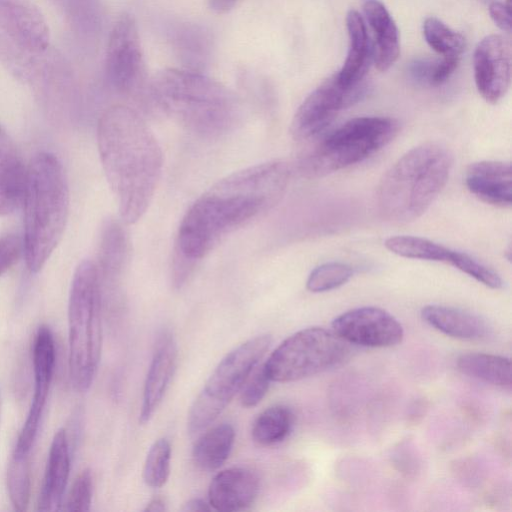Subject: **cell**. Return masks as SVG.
<instances>
[{"mask_svg":"<svg viewBox=\"0 0 512 512\" xmlns=\"http://www.w3.org/2000/svg\"><path fill=\"white\" fill-rule=\"evenodd\" d=\"M290 176V166L274 160L219 180L182 218L174 263L193 270L223 236L274 207L284 196Z\"/></svg>","mask_w":512,"mask_h":512,"instance_id":"1","label":"cell"},{"mask_svg":"<svg viewBox=\"0 0 512 512\" xmlns=\"http://www.w3.org/2000/svg\"><path fill=\"white\" fill-rule=\"evenodd\" d=\"M97 144L101 164L126 224L146 212L163 167L161 147L133 109L115 105L100 117Z\"/></svg>","mask_w":512,"mask_h":512,"instance_id":"2","label":"cell"},{"mask_svg":"<svg viewBox=\"0 0 512 512\" xmlns=\"http://www.w3.org/2000/svg\"><path fill=\"white\" fill-rule=\"evenodd\" d=\"M23 252L28 269L39 272L64 233L69 213V188L60 160L36 154L27 166Z\"/></svg>","mask_w":512,"mask_h":512,"instance_id":"3","label":"cell"},{"mask_svg":"<svg viewBox=\"0 0 512 512\" xmlns=\"http://www.w3.org/2000/svg\"><path fill=\"white\" fill-rule=\"evenodd\" d=\"M452 165L450 150L437 142L407 151L378 184L376 203L380 215L398 224L421 217L445 187Z\"/></svg>","mask_w":512,"mask_h":512,"instance_id":"4","label":"cell"},{"mask_svg":"<svg viewBox=\"0 0 512 512\" xmlns=\"http://www.w3.org/2000/svg\"><path fill=\"white\" fill-rule=\"evenodd\" d=\"M151 92L167 115L200 136L226 134L240 117L234 94L221 83L197 72L165 69L153 79Z\"/></svg>","mask_w":512,"mask_h":512,"instance_id":"5","label":"cell"},{"mask_svg":"<svg viewBox=\"0 0 512 512\" xmlns=\"http://www.w3.org/2000/svg\"><path fill=\"white\" fill-rule=\"evenodd\" d=\"M102 292L96 264L83 260L75 269L68 301V364L78 392L92 385L102 351Z\"/></svg>","mask_w":512,"mask_h":512,"instance_id":"6","label":"cell"},{"mask_svg":"<svg viewBox=\"0 0 512 512\" xmlns=\"http://www.w3.org/2000/svg\"><path fill=\"white\" fill-rule=\"evenodd\" d=\"M398 130V122L389 117L350 119L302 151L300 172L321 177L361 162L390 143Z\"/></svg>","mask_w":512,"mask_h":512,"instance_id":"7","label":"cell"},{"mask_svg":"<svg viewBox=\"0 0 512 512\" xmlns=\"http://www.w3.org/2000/svg\"><path fill=\"white\" fill-rule=\"evenodd\" d=\"M271 341L269 334L257 335L220 360L190 407L187 430L191 435L208 428L223 412L266 354Z\"/></svg>","mask_w":512,"mask_h":512,"instance_id":"8","label":"cell"},{"mask_svg":"<svg viewBox=\"0 0 512 512\" xmlns=\"http://www.w3.org/2000/svg\"><path fill=\"white\" fill-rule=\"evenodd\" d=\"M350 353L345 340L334 331L309 327L290 335L264 364L271 381H298L341 364Z\"/></svg>","mask_w":512,"mask_h":512,"instance_id":"9","label":"cell"},{"mask_svg":"<svg viewBox=\"0 0 512 512\" xmlns=\"http://www.w3.org/2000/svg\"><path fill=\"white\" fill-rule=\"evenodd\" d=\"M367 85L362 82L351 88L342 87L336 74L318 86L297 109L292 123V138L301 144L318 138L333 122L336 115L360 101L367 93Z\"/></svg>","mask_w":512,"mask_h":512,"instance_id":"10","label":"cell"},{"mask_svg":"<svg viewBox=\"0 0 512 512\" xmlns=\"http://www.w3.org/2000/svg\"><path fill=\"white\" fill-rule=\"evenodd\" d=\"M106 73L110 83L123 93L133 91L142 81V48L136 21L130 14H122L111 30L106 53Z\"/></svg>","mask_w":512,"mask_h":512,"instance_id":"11","label":"cell"},{"mask_svg":"<svg viewBox=\"0 0 512 512\" xmlns=\"http://www.w3.org/2000/svg\"><path fill=\"white\" fill-rule=\"evenodd\" d=\"M56 364L54 337L48 326L39 327L33 344L34 394L13 453L30 455L35 442Z\"/></svg>","mask_w":512,"mask_h":512,"instance_id":"12","label":"cell"},{"mask_svg":"<svg viewBox=\"0 0 512 512\" xmlns=\"http://www.w3.org/2000/svg\"><path fill=\"white\" fill-rule=\"evenodd\" d=\"M333 331L347 343L382 348L399 344L404 330L399 321L378 307L346 311L332 322Z\"/></svg>","mask_w":512,"mask_h":512,"instance_id":"13","label":"cell"},{"mask_svg":"<svg viewBox=\"0 0 512 512\" xmlns=\"http://www.w3.org/2000/svg\"><path fill=\"white\" fill-rule=\"evenodd\" d=\"M473 64L479 94L489 103L500 101L510 86V42L498 34L484 37L476 46Z\"/></svg>","mask_w":512,"mask_h":512,"instance_id":"14","label":"cell"},{"mask_svg":"<svg viewBox=\"0 0 512 512\" xmlns=\"http://www.w3.org/2000/svg\"><path fill=\"white\" fill-rule=\"evenodd\" d=\"M0 26L25 51L40 53L49 45L48 25L28 0H0Z\"/></svg>","mask_w":512,"mask_h":512,"instance_id":"15","label":"cell"},{"mask_svg":"<svg viewBox=\"0 0 512 512\" xmlns=\"http://www.w3.org/2000/svg\"><path fill=\"white\" fill-rule=\"evenodd\" d=\"M177 364V345L170 331L157 337L144 382L139 422L147 423L160 406L173 378Z\"/></svg>","mask_w":512,"mask_h":512,"instance_id":"16","label":"cell"},{"mask_svg":"<svg viewBox=\"0 0 512 512\" xmlns=\"http://www.w3.org/2000/svg\"><path fill=\"white\" fill-rule=\"evenodd\" d=\"M258 492L259 478L255 472L245 467H231L213 477L208 502L217 511H240L255 501Z\"/></svg>","mask_w":512,"mask_h":512,"instance_id":"17","label":"cell"},{"mask_svg":"<svg viewBox=\"0 0 512 512\" xmlns=\"http://www.w3.org/2000/svg\"><path fill=\"white\" fill-rule=\"evenodd\" d=\"M467 189L485 203L510 207L512 171L510 162L485 160L472 163L465 173Z\"/></svg>","mask_w":512,"mask_h":512,"instance_id":"18","label":"cell"},{"mask_svg":"<svg viewBox=\"0 0 512 512\" xmlns=\"http://www.w3.org/2000/svg\"><path fill=\"white\" fill-rule=\"evenodd\" d=\"M129 259V241L122 225L113 219L104 222L98 248V271L102 292H116Z\"/></svg>","mask_w":512,"mask_h":512,"instance_id":"19","label":"cell"},{"mask_svg":"<svg viewBox=\"0 0 512 512\" xmlns=\"http://www.w3.org/2000/svg\"><path fill=\"white\" fill-rule=\"evenodd\" d=\"M26 180L27 166L0 125V216L11 214L22 205Z\"/></svg>","mask_w":512,"mask_h":512,"instance_id":"20","label":"cell"},{"mask_svg":"<svg viewBox=\"0 0 512 512\" xmlns=\"http://www.w3.org/2000/svg\"><path fill=\"white\" fill-rule=\"evenodd\" d=\"M70 472V452L66 431L59 429L52 440L38 500L39 511L60 509Z\"/></svg>","mask_w":512,"mask_h":512,"instance_id":"21","label":"cell"},{"mask_svg":"<svg viewBox=\"0 0 512 512\" xmlns=\"http://www.w3.org/2000/svg\"><path fill=\"white\" fill-rule=\"evenodd\" d=\"M421 317L436 330L457 339L482 340L490 334L482 317L455 307L427 305L421 310Z\"/></svg>","mask_w":512,"mask_h":512,"instance_id":"22","label":"cell"},{"mask_svg":"<svg viewBox=\"0 0 512 512\" xmlns=\"http://www.w3.org/2000/svg\"><path fill=\"white\" fill-rule=\"evenodd\" d=\"M366 19L374 34L372 48L376 68L387 71L400 54L397 26L385 5L379 0H367L363 5Z\"/></svg>","mask_w":512,"mask_h":512,"instance_id":"23","label":"cell"},{"mask_svg":"<svg viewBox=\"0 0 512 512\" xmlns=\"http://www.w3.org/2000/svg\"><path fill=\"white\" fill-rule=\"evenodd\" d=\"M349 48L345 62L336 73L339 84L351 88L363 82L371 58L372 48L362 16L356 10H349L346 16Z\"/></svg>","mask_w":512,"mask_h":512,"instance_id":"24","label":"cell"},{"mask_svg":"<svg viewBox=\"0 0 512 512\" xmlns=\"http://www.w3.org/2000/svg\"><path fill=\"white\" fill-rule=\"evenodd\" d=\"M234 439V428L228 423L210 428L198 438L193 447L195 465L209 472L219 469L229 458Z\"/></svg>","mask_w":512,"mask_h":512,"instance_id":"25","label":"cell"},{"mask_svg":"<svg viewBox=\"0 0 512 512\" xmlns=\"http://www.w3.org/2000/svg\"><path fill=\"white\" fill-rule=\"evenodd\" d=\"M458 369L465 375L483 382L511 387V361L509 358L486 353H465L457 359Z\"/></svg>","mask_w":512,"mask_h":512,"instance_id":"26","label":"cell"},{"mask_svg":"<svg viewBox=\"0 0 512 512\" xmlns=\"http://www.w3.org/2000/svg\"><path fill=\"white\" fill-rule=\"evenodd\" d=\"M293 424V411L286 405L276 404L257 416L252 425L251 436L259 446H273L288 437Z\"/></svg>","mask_w":512,"mask_h":512,"instance_id":"27","label":"cell"},{"mask_svg":"<svg viewBox=\"0 0 512 512\" xmlns=\"http://www.w3.org/2000/svg\"><path fill=\"white\" fill-rule=\"evenodd\" d=\"M384 245L389 251L401 257L446 263L452 251L429 239L410 235L389 237Z\"/></svg>","mask_w":512,"mask_h":512,"instance_id":"28","label":"cell"},{"mask_svg":"<svg viewBox=\"0 0 512 512\" xmlns=\"http://www.w3.org/2000/svg\"><path fill=\"white\" fill-rule=\"evenodd\" d=\"M7 487L14 508L18 511L26 510L31 490L30 455L12 453L7 471Z\"/></svg>","mask_w":512,"mask_h":512,"instance_id":"29","label":"cell"},{"mask_svg":"<svg viewBox=\"0 0 512 512\" xmlns=\"http://www.w3.org/2000/svg\"><path fill=\"white\" fill-rule=\"evenodd\" d=\"M423 34L428 45L442 56L457 55L465 48V38L436 17H428L423 23Z\"/></svg>","mask_w":512,"mask_h":512,"instance_id":"30","label":"cell"},{"mask_svg":"<svg viewBox=\"0 0 512 512\" xmlns=\"http://www.w3.org/2000/svg\"><path fill=\"white\" fill-rule=\"evenodd\" d=\"M171 444L167 438L157 439L150 447L143 466V480L151 488L164 486L170 475Z\"/></svg>","mask_w":512,"mask_h":512,"instance_id":"31","label":"cell"},{"mask_svg":"<svg viewBox=\"0 0 512 512\" xmlns=\"http://www.w3.org/2000/svg\"><path fill=\"white\" fill-rule=\"evenodd\" d=\"M353 275L351 266L341 262H328L314 268L306 287L314 293L326 292L344 285Z\"/></svg>","mask_w":512,"mask_h":512,"instance_id":"32","label":"cell"},{"mask_svg":"<svg viewBox=\"0 0 512 512\" xmlns=\"http://www.w3.org/2000/svg\"><path fill=\"white\" fill-rule=\"evenodd\" d=\"M448 263L491 289L503 287V280L496 271L465 252L452 250Z\"/></svg>","mask_w":512,"mask_h":512,"instance_id":"33","label":"cell"},{"mask_svg":"<svg viewBox=\"0 0 512 512\" xmlns=\"http://www.w3.org/2000/svg\"><path fill=\"white\" fill-rule=\"evenodd\" d=\"M270 382L264 364L257 365L240 390L241 405L245 408L258 405L266 395Z\"/></svg>","mask_w":512,"mask_h":512,"instance_id":"34","label":"cell"},{"mask_svg":"<svg viewBox=\"0 0 512 512\" xmlns=\"http://www.w3.org/2000/svg\"><path fill=\"white\" fill-rule=\"evenodd\" d=\"M93 497V475L90 469L83 470L75 479L65 501L66 511H88Z\"/></svg>","mask_w":512,"mask_h":512,"instance_id":"35","label":"cell"},{"mask_svg":"<svg viewBox=\"0 0 512 512\" xmlns=\"http://www.w3.org/2000/svg\"><path fill=\"white\" fill-rule=\"evenodd\" d=\"M22 252L23 243L18 236L6 234L0 237V276L18 261Z\"/></svg>","mask_w":512,"mask_h":512,"instance_id":"36","label":"cell"},{"mask_svg":"<svg viewBox=\"0 0 512 512\" xmlns=\"http://www.w3.org/2000/svg\"><path fill=\"white\" fill-rule=\"evenodd\" d=\"M460 56L448 55L435 60L429 85L439 86L445 83L453 74L459 64Z\"/></svg>","mask_w":512,"mask_h":512,"instance_id":"37","label":"cell"},{"mask_svg":"<svg viewBox=\"0 0 512 512\" xmlns=\"http://www.w3.org/2000/svg\"><path fill=\"white\" fill-rule=\"evenodd\" d=\"M489 14L494 23L503 31L511 32L510 0L507 3L494 1L489 5Z\"/></svg>","mask_w":512,"mask_h":512,"instance_id":"38","label":"cell"},{"mask_svg":"<svg viewBox=\"0 0 512 512\" xmlns=\"http://www.w3.org/2000/svg\"><path fill=\"white\" fill-rule=\"evenodd\" d=\"M434 63L435 60L416 59L409 63L408 73L414 81L429 85Z\"/></svg>","mask_w":512,"mask_h":512,"instance_id":"39","label":"cell"},{"mask_svg":"<svg viewBox=\"0 0 512 512\" xmlns=\"http://www.w3.org/2000/svg\"><path fill=\"white\" fill-rule=\"evenodd\" d=\"M212 508L206 501L201 498H192L183 504L182 511H210Z\"/></svg>","mask_w":512,"mask_h":512,"instance_id":"40","label":"cell"},{"mask_svg":"<svg viewBox=\"0 0 512 512\" xmlns=\"http://www.w3.org/2000/svg\"><path fill=\"white\" fill-rule=\"evenodd\" d=\"M238 0H209V7L216 13H226Z\"/></svg>","mask_w":512,"mask_h":512,"instance_id":"41","label":"cell"},{"mask_svg":"<svg viewBox=\"0 0 512 512\" xmlns=\"http://www.w3.org/2000/svg\"><path fill=\"white\" fill-rule=\"evenodd\" d=\"M167 510L166 502L161 497H154L151 499L146 507L144 508L145 512H163Z\"/></svg>","mask_w":512,"mask_h":512,"instance_id":"42","label":"cell"}]
</instances>
